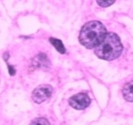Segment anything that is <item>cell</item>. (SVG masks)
<instances>
[{"label":"cell","instance_id":"9c48e42d","mask_svg":"<svg viewBox=\"0 0 133 125\" xmlns=\"http://www.w3.org/2000/svg\"><path fill=\"white\" fill-rule=\"evenodd\" d=\"M114 0H108V1H102V0H97V3L98 4L100 7L106 8V7H109L111 6L113 4H114Z\"/></svg>","mask_w":133,"mask_h":125},{"label":"cell","instance_id":"6da1fadb","mask_svg":"<svg viewBox=\"0 0 133 125\" xmlns=\"http://www.w3.org/2000/svg\"><path fill=\"white\" fill-rule=\"evenodd\" d=\"M107 28L98 21L88 22L81 28L78 40L86 49H95L107 35Z\"/></svg>","mask_w":133,"mask_h":125},{"label":"cell","instance_id":"3957f363","mask_svg":"<svg viewBox=\"0 0 133 125\" xmlns=\"http://www.w3.org/2000/svg\"><path fill=\"white\" fill-rule=\"evenodd\" d=\"M53 87L49 84L39 86L32 91V99L37 104H40L51 97L53 93Z\"/></svg>","mask_w":133,"mask_h":125},{"label":"cell","instance_id":"277c9868","mask_svg":"<svg viewBox=\"0 0 133 125\" xmlns=\"http://www.w3.org/2000/svg\"><path fill=\"white\" fill-rule=\"evenodd\" d=\"M91 100L88 94L85 93H80L72 96L69 99V105L75 110H83L90 104Z\"/></svg>","mask_w":133,"mask_h":125},{"label":"cell","instance_id":"52a82bcc","mask_svg":"<svg viewBox=\"0 0 133 125\" xmlns=\"http://www.w3.org/2000/svg\"><path fill=\"white\" fill-rule=\"evenodd\" d=\"M49 42L60 53L64 54L66 52V49L64 48V44H63L62 42L60 40H58V39H56V38H53V37H51L49 39Z\"/></svg>","mask_w":133,"mask_h":125},{"label":"cell","instance_id":"8992f818","mask_svg":"<svg viewBox=\"0 0 133 125\" xmlns=\"http://www.w3.org/2000/svg\"><path fill=\"white\" fill-rule=\"evenodd\" d=\"M122 93L125 101L133 102V81L130 82L124 86Z\"/></svg>","mask_w":133,"mask_h":125},{"label":"cell","instance_id":"7a4b0ae2","mask_svg":"<svg viewBox=\"0 0 133 125\" xmlns=\"http://www.w3.org/2000/svg\"><path fill=\"white\" fill-rule=\"evenodd\" d=\"M123 50V46L118 35L107 33L103 40L95 48L94 52L99 58L110 61L118 58Z\"/></svg>","mask_w":133,"mask_h":125},{"label":"cell","instance_id":"5b68a950","mask_svg":"<svg viewBox=\"0 0 133 125\" xmlns=\"http://www.w3.org/2000/svg\"><path fill=\"white\" fill-rule=\"evenodd\" d=\"M51 63L47 58V56L44 53H40L33 59V65L39 68H48Z\"/></svg>","mask_w":133,"mask_h":125},{"label":"cell","instance_id":"ba28073f","mask_svg":"<svg viewBox=\"0 0 133 125\" xmlns=\"http://www.w3.org/2000/svg\"><path fill=\"white\" fill-rule=\"evenodd\" d=\"M30 125H51V124L46 118L39 117V118L35 119L30 123Z\"/></svg>","mask_w":133,"mask_h":125}]
</instances>
